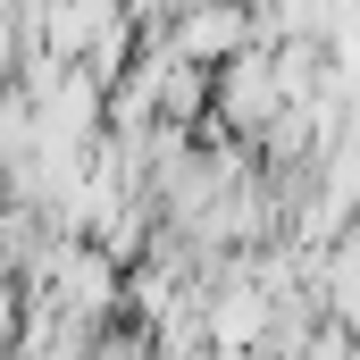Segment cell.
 Instances as JSON below:
<instances>
[{
  "mask_svg": "<svg viewBox=\"0 0 360 360\" xmlns=\"http://www.w3.org/2000/svg\"><path fill=\"white\" fill-rule=\"evenodd\" d=\"M235 42H243V17H235V8H184L176 51H193V59H218V51H235Z\"/></svg>",
  "mask_w": 360,
  "mask_h": 360,
  "instance_id": "cell-1",
  "label": "cell"
}]
</instances>
